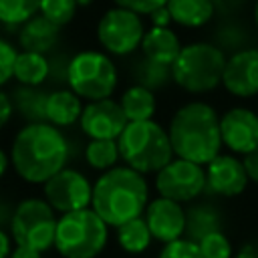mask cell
I'll return each instance as SVG.
<instances>
[{"instance_id":"1","label":"cell","mask_w":258,"mask_h":258,"mask_svg":"<svg viewBox=\"0 0 258 258\" xmlns=\"http://www.w3.org/2000/svg\"><path fill=\"white\" fill-rule=\"evenodd\" d=\"M71 157V143L60 127L46 121L24 123L10 145V165L14 173L26 183L42 185L62 167Z\"/></svg>"},{"instance_id":"2","label":"cell","mask_w":258,"mask_h":258,"mask_svg":"<svg viewBox=\"0 0 258 258\" xmlns=\"http://www.w3.org/2000/svg\"><path fill=\"white\" fill-rule=\"evenodd\" d=\"M149 204V185L143 173L121 163L101 175L93 183L91 208L109 224L117 228L133 218L143 216Z\"/></svg>"},{"instance_id":"3","label":"cell","mask_w":258,"mask_h":258,"mask_svg":"<svg viewBox=\"0 0 258 258\" xmlns=\"http://www.w3.org/2000/svg\"><path fill=\"white\" fill-rule=\"evenodd\" d=\"M175 157L206 165L222 153L220 115L206 101H189L181 105L167 127Z\"/></svg>"},{"instance_id":"4","label":"cell","mask_w":258,"mask_h":258,"mask_svg":"<svg viewBox=\"0 0 258 258\" xmlns=\"http://www.w3.org/2000/svg\"><path fill=\"white\" fill-rule=\"evenodd\" d=\"M117 145L121 161L143 175L157 173L175 157L169 133L153 119L129 121L117 137Z\"/></svg>"},{"instance_id":"5","label":"cell","mask_w":258,"mask_h":258,"mask_svg":"<svg viewBox=\"0 0 258 258\" xmlns=\"http://www.w3.org/2000/svg\"><path fill=\"white\" fill-rule=\"evenodd\" d=\"M228 54L214 42L198 40L181 46L171 64L173 85L189 95H206L222 85Z\"/></svg>"},{"instance_id":"6","label":"cell","mask_w":258,"mask_h":258,"mask_svg":"<svg viewBox=\"0 0 258 258\" xmlns=\"http://www.w3.org/2000/svg\"><path fill=\"white\" fill-rule=\"evenodd\" d=\"M109 242V224L93 210L60 214L56 220L54 250L62 258H97Z\"/></svg>"},{"instance_id":"7","label":"cell","mask_w":258,"mask_h":258,"mask_svg":"<svg viewBox=\"0 0 258 258\" xmlns=\"http://www.w3.org/2000/svg\"><path fill=\"white\" fill-rule=\"evenodd\" d=\"M119 85V73L105 50H81L71 56L67 87L85 101L107 99Z\"/></svg>"},{"instance_id":"8","label":"cell","mask_w":258,"mask_h":258,"mask_svg":"<svg viewBox=\"0 0 258 258\" xmlns=\"http://www.w3.org/2000/svg\"><path fill=\"white\" fill-rule=\"evenodd\" d=\"M56 212L44 198H24L16 204L10 222V236L16 246H28L38 252L54 248Z\"/></svg>"},{"instance_id":"9","label":"cell","mask_w":258,"mask_h":258,"mask_svg":"<svg viewBox=\"0 0 258 258\" xmlns=\"http://www.w3.org/2000/svg\"><path fill=\"white\" fill-rule=\"evenodd\" d=\"M145 22L141 14L113 6L105 10L97 22V42L111 56H129L141 48V40L145 36Z\"/></svg>"},{"instance_id":"10","label":"cell","mask_w":258,"mask_h":258,"mask_svg":"<svg viewBox=\"0 0 258 258\" xmlns=\"http://www.w3.org/2000/svg\"><path fill=\"white\" fill-rule=\"evenodd\" d=\"M155 191L179 204H191L206 191V167L173 157L155 173Z\"/></svg>"},{"instance_id":"11","label":"cell","mask_w":258,"mask_h":258,"mask_svg":"<svg viewBox=\"0 0 258 258\" xmlns=\"http://www.w3.org/2000/svg\"><path fill=\"white\" fill-rule=\"evenodd\" d=\"M42 198L54 208L56 214L91 208L93 183L83 171L75 167H62L42 183Z\"/></svg>"},{"instance_id":"12","label":"cell","mask_w":258,"mask_h":258,"mask_svg":"<svg viewBox=\"0 0 258 258\" xmlns=\"http://www.w3.org/2000/svg\"><path fill=\"white\" fill-rule=\"evenodd\" d=\"M129 119L125 117L121 103L107 97L99 101H87L83 107L79 125L89 139H117L127 127Z\"/></svg>"},{"instance_id":"13","label":"cell","mask_w":258,"mask_h":258,"mask_svg":"<svg viewBox=\"0 0 258 258\" xmlns=\"http://www.w3.org/2000/svg\"><path fill=\"white\" fill-rule=\"evenodd\" d=\"M222 87L238 99L258 97V46H246L228 54Z\"/></svg>"},{"instance_id":"14","label":"cell","mask_w":258,"mask_h":258,"mask_svg":"<svg viewBox=\"0 0 258 258\" xmlns=\"http://www.w3.org/2000/svg\"><path fill=\"white\" fill-rule=\"evenodd\" d=\"M206 167V189L220 198H236L248 187L244 161L236 153H218Z\"/></svg>"},{"instance_id":"15","label":"cell","mask_w":258,"mask_h":258,"mask_svg":"<svg viewBox=\"0 0 258 258\" xmlns=\"http://www.w3.org/2000/svg\"><path fill=\"white\" fill-rule=\"evenodd\" d=\"M220 133L230 153L246 155L258 147V113L248 107H232L220 115Z\"/></svg>"},{"instance_id":"16","label":"cell","mask_w":258,"mask_h":258,"mask_svg":"<svg viewBox=\"0 0 258 258\" xmlns=\"http://www.w3.org/2000/svg\"><path fill=\"white\" fill-rule=\"evenodd\" d=\"M143 218L149 226L153 240L167 244L185 236V208L183 204L157 196L149 200Z\"/></svg>"},{"instance_id":"17","label":"cell","mask_w":258,"mask_h":258,"mask_svg":"<svg viewBox=\"0 0 258 258\" xmlns=\"http://www.w3.org/2000/svg\"><path fill=\"white\" fill-rule=\"evenodd\" d=\"M18 44L22 50L48 54L54 52L60 42V26L44 18L40 12L18 26Z\"/></svg>"},{"instance_id":"18","label":"cell","mask_w":258,"mask_h":258,"mask_svg":"<svg viewBox=\"0 0 258 258\" xmlns=\"http://www.w3.org/2000/svg\"><path fill=\"white\" fill-rule=\"evenodd\" d=\"M83 99L73 91L58 87L54 91H48L46 99V123L54 127H73L79 123L83 113Z\"/></svg>"},{"instance_id":"19","label":"cell","mask_w":258,"mask_h":258,"mask_svg":"<svg viewBox=\"0 0 258 258\" xmlns=\"http://www.w3.org/2000/svg\"><path fill=\"white\" fill-rule=\"evenodd\" d=\"M139 50L143 52V56L171 67L181 50V42L171 26H151L145 30Z\"/></svg>"},{"instance_id":"20","label":"cell","mask_w":258,"mask_h":258,"mask_svg":"<svg viewBox=\"0 0 258 258\" xmlns=\"http://www.w3.org/2000/svg\"><path fill=\"white\" fill-rule=\"evenodd\" d=\"M12 107L18 117H22L26 123H42L46 121V99L48 91L36 85H16L10 91Z\"/></svg>"},{"instance_id":"21","label":"cell","mask_w":258,"mask_h":258,"mask_svg":"<svg viewBox=\"0 0 258 258\" xmlns=\"http://www.w3.org/2000/svg\"><path fill=\"white\" fill-rule=\"evenodd\" d=\"M167 10L173 24L181 28H202L216 16L214 0H167Z\"/></svg>"},{"instance_id":"22","label":"cell","mask_w":258,"mask_h":258,"mask_svg":"<svg viewBox=\"0 0 258 258\" xmlns=\"http://www.w3.org/2000/svg\"><path fill=\"white\" fill-rule=\"evenodd\" d=\"M222 212L214 204L198 202L185 208V238L198 242L204 236L222 230Z\"/></svg>"},{"instance_id":"23","label":"cell","mask_w":258,"mask_h":258,"mask_svg":"<svg viewBox=\"0 0 258 258\" xmlns=\"http://www.w3.org/2000/svg\"><path fill=\"white\" fill-rule=\"evenodd\" d=\"M121 109L125 113V117L129 121H145V119H153L155 111H157V99L155 93L143 85L133 83L131 87H127L121 93Z\"/></svg>"},{"instance_id":"24","label":"cell","mask_w":258,"mask_h":258,"mask_svg":"<svg viewBox=\"0 0 258 258\" xmlns=\"http://www.w3.org/2000/svg\"><path fill=\"white\" fill-rule=\"evenodd\" d=\"M14 81L20 85L42 87L48 81V58L40 52L20 50L14 62Z\"/></svg>"},{"instance_id":"25","label":"cell","mask_w":258,"mask_h":258,"mask_svg":"<svg viewBox=\"0 0 258 258\" xmlns=\"http://www.w3.org/2000/svg\"><path fill=\"white\" fill-rule=\"evenodd\" d=\"M115 230H117V244L125 254H143L145 250H149L153 242V236L143 216L125 222Z\"/></svg>"},{"instance_id":"26","label":"cell","mask_w":258,"mask_h":258,"mask_svg":"<svg viewBox=\"0 0 258 258\" xmlns=\"http://www.w3.org/2000/svg\"><path fill=\"white\" fill-rule=\"evenodd\" d=\"M131 77L137 85H143L147 89H151L153 93L155 91H161L165 89L167 85L173 83V75H171V67L169 64H161V62H155L147 56H141L133 69H131Z\"/></svg>"},{"instance_id":"27","label":"cell","mask_w":258,"mask_h":258,"mask_svg":"<svg viewBox=\"0 0 258 258\" xmlns=\"http://www.w3.org/2000/svg\"><path fill=\"white\" fill-rule=\"evenodd\" d=\"M119 159L117 139H89L85 145V161L95 171H107L119 165Z\"/></svg>"},{"instance_id":"28","label":"cell","mask_w":258,"mask_h":258,"mask_svg":"<svg viewBox=\"0 0 258 258\" xmlns=\"http://www.w3.org/2000/svg\"><path fill=\"white\" fill-rule=\"evenodd\" d=\"M40 10V0H0V22L20 26Z\"/></svg>"},{"instance_id":"29","label":"cell","mask_w":258,"mask_h":258,"mask_svg":"<svg viewBox=\"0 0 258 258\" xmlns=\"http://www.w3.org/2000/svg\"><path fill=\"white\" fill-rule=\"evenodd\" d=\"M248 34L240 22H222L214 32V44H218L226 54H232L240 48H246Z\"/></svg>"},{"instance_id":"30","label":"cell","mask_w":258,"mask_h":258,"mask_svg":"<svg viewBox=\"0 0 258 258\" xmlns=\"http://www.w3.org/2000/svg\"><path fill=\"white\" fill-rule=\"evenodd\" d=\"M77 10H79L77 0H40L38 12L62 28L77 16Z\"/></svg>"},{"instance_id":"31","label":"cell","mask_w":258,"mask_h":258,"mask_svg":"<svg viewBox=\"0 0 258 258\" xmlns=\"http://www.w3.org/2000/svg\"><path fill=\"white\" fill-rule=\"evenodd\" d=\"M198 246H200L204 258H234L232 240L224 234V230L204 236L202 240H198Z\"/></svg>"},{"instance_id":"32","label":"cell","mask_w":258,"mask_h":258,"mask_svg":"<svg viewBox=\"0 0 258 258\" xmlns=\"http://www.w3.org/2000/svg\"><path fill=\"white\" fill-rule=\"evenodd\" d=\"M157 258H204V254H202L198 242H194V240L183 236L179 240L163 244V248H161Z\"/></svg>"},{"instance_id":"33","label":"cell","mask_w":258,"mask_h":258,"mask_svg":"<svg viewBox=\"0 0 258 258\" xmlns=\"http://www.w3.org/2000/svg\"><path fill=\"white\" fill-rule=\"evenodd\" d=\"M18 50L12 42L0 36V89L14 79V62H16Z\"/></svg>"},{"instance_id":"34","label":"cell","mask_w":258,"mask_h":258,"mask_svg":"<svg viewBox=\"0 0 258 258\" xmlns=\"http://www.w3.org/2000/svg\"><path fill=\"white\" fill-rule=\"evenodd\" d=\"M69 62H71V56H67L62 52H54L52 58H48V81L56 83V85H67Z\"/></svg>"},{"instance_id":"35","label":"cell","mask_w":258,"mask_h":258,"mask_svg":"<svg viewBox=\"0 0 258 258\" xmlns=\"http://www.w3.org/2000/svg\"><path fill=\"white\" fill-rule=\"evenodd\" d=\"M115 6H121V8H127V10H133L141 16H149L153 10L161 8L167 4V0H113Z\"/></svg>"},{"instance_id":"36","label":"cell","mask_w":258,"mask_h":258,"mask_svg":"<svg viewBox=\"0 0 258 258\" xmlns=\"http://www.w3.org/2000/svg\"><path fill=\"white\" fill-rule=\"evenodd\" d=\"M12 113H14V107H12L10 93H4V91L0 89V129L10 123Z\"/></svg>"},{"instance_id":"37","label":"cell","mask_w":258,"mask_h":258,"mask_svg":"<svg viewBox=\"0 0 258 258\" xmlns=\"http://www.w3.org/2000/svg\"><path fill=\"white\" fill-rule=\"evenodd\" d=\"M242 161H244V167H246V173H248L250 181L258 183V147L252 149L250 153L242 155Z\"/></svg>"},{"instance_id":"38","label":"cell","mask_w":258,"mask_h":258,"mask_svg":"<svg viewBox=\"0 0 258 258\" xmlns=\"http://www.w3.org/2000/svg\"><path fill=\"white\" fill-rule=\"evenodd\" d=\"M149 22H151V26H171V24H173L167 6H161V8L153 10V12L149 14Z\"/></svg>"},{"instance_id":"39","label":"cell","mask_w":258,"mask_h":258,"mask_svg":"<svg viewBox=\"0 0 258 258\" xmlns=\"http://www.w3.org/2000/svg\"><path fill=\"white\" fill-rule=\"evenodd\" d=\"M14 208L10 204V200L6 198H0V228H10V222H12V216H14Z\"/></svg>"},{"instance_id":"40","label":"cell","mask_w":258,"mask_h":258,"mask_svg":"<svg viewBox=\"0 0 258 258\" xmlns=\"http://www.w3.org/2000/svg\"><path fill=\"white\" fill-rule=\"evenodd\" d=\"M8 258H42V252L28 246H14Z\"/></svg>"},{"instance_id":"41","label":"cell","mask_w":258,"mask_h":258,"mask_svg":"<svg viewBox=\"0 0 258 258\" xmlns=\"http://www.w3.org/2000/svg\"><path fill=\"white\" fill-rule=\"evenodd\" d=\"M12 236L4 230V228H0V258H8L10 256V252H12Z\"/></svg>"},{"instance_id":"42","label":"cell","mask_w":258,"mask_h":258,"mask_svg":"<svg viewBox=\"0 0 258 258\" xmlns=\"http://www.w3.org/2000/svg\"><path fill=\"white\" fill-rule=\"evenodd\" d=\"M214 4H216V10L228 14V12H234L242 4V0H214Z\"/></svg>"},{"instance_id":"43","label":"cell","mask_w":258,"mask_h":258,"mask_svg":"<svg viewBox=\"0 0 258 258\" xmlns=\"http://www.w3.org/2000/svg\"><path fill=\"white\" fill-rule=\"evenodd\" d=\"M234 258H258L256 256V244H244L238 252H234Z\"/></svg>"},{"instance_id":"44","label":"cell","mask_w":258,"mask_h":258,"mask_svg":"<svg viewBox=\"0 0 258 258\" xmlns=\"http://www.w3.org/2000/svg\"><path fill=\"white\" fill-rule=\"evenodd\" d=\"M8 163H10V155L0 147V177L6 173V169H8Z\"/></svg>"},{"instance_id":"45","label":"cell","mask_w":258,"mask_h":258,"mask_svg":"<svg viewBox=\"0 0 258 258\" xmlns=\"http://www.w3.org/2000/svg\"><path fill=\"white\" fill-rule=\"evenodd\" d=\"M95 0H77V4H79V8H85V6H91Z\"/></svg>"},{"instance_id":"46","label":"cell","mask_w":258,"mask_h":258,"mask_svg":"<svg viewBox=\"0 0 258 258\" xmlns=\"http://www.w3.org/2000/svg\"><path fill=\"white\" fill-rule=\"evenodd\" d=\"M254 24H256V28H258V0L254 2Z\"/></svg>"},{"instance_id":"47","label":"cell","mask_w":258,"mask_h":258,"mask_svg":"<svg viewBox=\"0 0 258 258\" xmlns=\"http://www.w3.org/2000/svg\"><path fill=\"white\" fill-rule=\"evenodd\" d=\"M256 256H258V244H256Z\"/></svg>"},{"instance_id":"48","label":"cell","mask_w":258,"mask_h":258,"mask_svg":"<svg viewBox=\"0 0 258 258\" xmlns=\"http://www.w3.org/2000/svg\"><path fill=\"white\" fill-rule=\"evenodd\" d=\"M256 113H258V111H256Z\"/></svg>"}]
</instances>
